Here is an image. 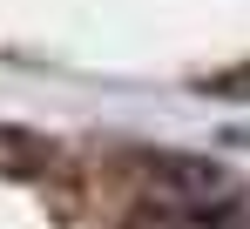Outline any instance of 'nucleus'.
<instances>
[{"instance_id": "obj_1", "label": "nucleus", "mask_w": 250, "mask_h": 229, "mask_svg": "<svg viewBox=\"0 0 250 229\" xmlns=\"http://www.w3.org/2000/svg\"><path fill=\"white\" fill-rule=\"evenodd\" d=\"M149 182H156V195L183 202V209H196L209 195H230V175L216 162H196V155H156L149 162Z\"/></svg>"}]
</instances>
